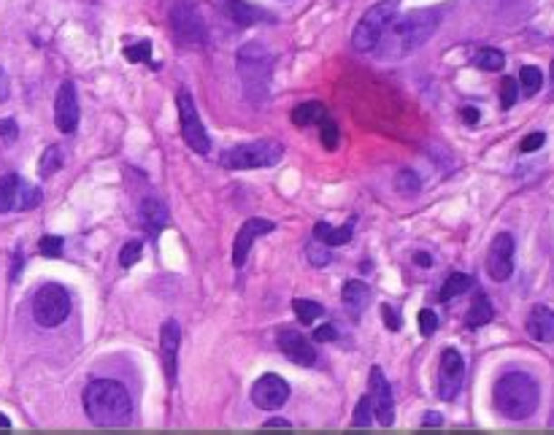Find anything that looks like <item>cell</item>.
<instances>
[{
	"instance_id": "cell-1",
	"label": "cell",
	"mask_w": 554,
	"mask_h": 435,
	"mask_svg": "<svg viewBox=\"0 0 554 435\" xmlns=\"http://www.w3.org/2000/svg\"><path fill=\"white\" fill-rule=\"evenodd\" d=\"M439 25H441V14L436 8H417L403 16H395L384 38L379 41L376 52L384 60H403L417 49H422L436 35Z\"/></svg>"
},
{
	"instance_id": "cell-2",
	"label": "cell",
	"mask_w": 554,
	"mask_h": 435,
	"mask_svg": "<svg viewBox=\"0 0 554 435\" xmlns=\"http://www.w3.org/2000/svg\"><path fill=\"white\" fill-rule=\"evenodd\" d=\"M492 400H495V409L500 411V417H506L511 422H522L539 411L541 387L533 376H528L522 371H511L495 381Z\"/></svg>"
},
{
	"instance_id": "cell-3",
	"label": "cell",
	"mask_w": 554,
	"mask_h": 435,
	"mask_svg": "<svg viewBox=\"0 0 554 435\" xmlns=\"http://www.w3.org/2000/svg\"><path fill=\"white\" fill-rule=\"evenodd\" d=\"M84 411L93 425L98 428H116L124 425L133 414V400L119 381L95 379L84 390Z\"/></svg>"
},
{
	"instance_id": "cell-4",
	"label": "cell",
	"mask_w": 554,
	"mask_h": 435,
	"mask_svg": "<svg viewBox=\"0 0 554 435\" xmlns=\"http://www.w3.org/2000/svg\"><path fill=\"white\" fill-rule=\"evenodd\" d=\"M235 68H238V76H241V82H243V90H246L249 101H252V104L265 101L268 84H271V71H273V57H271V52H268L262 44L252 41V44L241 46V52H238V65H235Z\"/></svg>"
},
{
	"instance_id": "cell-5",
	"label": "cell",
	"mask_w": 554,
	"mask_h": 435,
	"mask_svg": "<svg viewBox=\"0 0 554 435\" xmlns=\"http://www.w3.org/2000/svg\"><path fill=\"white\" fill-rule=\"evenodd\" d=\"M284 146L279 141H252L224 149L220 157L222 168L230 171H254V168H271L282 163Z\"/></svg>"
},
{
	"instance_id": "cell-6",
	"label": "cell",
	"mask_w": 554,
	"mask_h": 435,
	"mask_svg": "<svg viewBox=\"0 0 554 435\" xmlns=\"http://www.w3.org/2000/svg\"><path fill=\"white\" fill-rule=\"evenodd\" d=\"M395 14H398V0H381L376 5H371L360 16L357 27L351 33V46L357 52H376V46L384 38L387 27L392 25Z\"/></svg>"
},
{
	"instance_id": "cell-7",
	"label": "cell",
	"mask_w": 554,
	"mask_h": 435,
	"mask_svg": "<svg viewBox=\"0 0 554 435\" xmlns=\"http://www.w3.org/2000/svg\"><path fill=\"white\" fill-rule=\"evenodd\" d=\"M71 314V295L63 284H44L33 295V320L41 327H60Z\"/></svg>"
},
{
	"instance_id": "cell-8",
	"label": "cell",
	"mask_w": 554,
	"mask_h": 435,
	"mask_svg": "<svg viewBox=\"0 0 554 435\" xmlns=\"http://www.w3.org/2000/svg\"><path fill=\"white\" fill-rule=\"evenodd\" d=\"M171 30L173 38L179 41V46L193 49V46H203L206 44V25L198 14V8L187 0H176L171 8Z\"/></svg>"
},
{
	"instance_id": "cell-9",
	"label": "cell",
	"mask_w": 554,
	"mask_h": 435,
	"mask_svg": "<svg viewBox=\"0 0 554 435\" xmlns=\"http://www.w3.org/2000/svg\"><path fill=\"white\" fill-rule=\"evenodd\" d=\"M176 109H179V122H182V135H184V143L195 152V154H209L212 152V138L201 122V114L198 106L193 101V95L187 90H179L176 95Z\"/></svg>"
},
{
	"instance_id": "cell-10",
	"label": "cell",
	"mask_w": 554,
	"mask_h": 435,
	"mask_svg": "<svg viewBox=\"0 0 554 435\" xmlns=\"http://www.w3.org/2000/svg\"><path fill=\"white\" fill-rule=\"evenodd\" d=\"M368 395H371V403H373V411H376V420L381 428H392L395 425V398H392V390H390V381L384 379L381 368L373 365L371 368V379H368Z\"/></svg>"
},
{
	"instance_id": "cell-11",
	"label": "cell",
	"mask_w": 554,
	"mask_h": 435,
	"mask_svg": "<svg viewBox=\"0 0 554 435\" xmlns=\"http://www.w3.org/2000/svg\"><path fill=\"white\" fill-rule=\"evenodd\" d=\"M290 398V384L276 376V373H265L254 381L252 387V403L262 411H276L287 403Z\"/></svg>"
},
{
	"instance_id": "cell-12",
	"label": "cell",
	"mask_w": 554,
	"mask_h": 435,
	"mask_svg": "<svg viewBox=\"0 0 554 435\" xmlns=\"http://www.w3.org/2000/svg\"><path fill=\"white\" fill-rule=\"evenodd\" d=\"M487 273L492 282L511 279V273H514V235L511 232L495 235V241L490 246V257H487Z\"/></svg>"
},
{
	"instance_id": "cell-13",
	"label": "cell",
	"mask_w": 554,
	"mask_h": 435,
	"mask_svg": "<svg viewBox=\"0 0 554 435\" xmlns=\"http://www.w3.org/2000/svg\"><path fill=\"white\" fill-rule=\"evenodd\" d=\"M465 379V362L457 349H446L439 362V398L454 400Z\"/></svg>"
},
{
	"instance_id": "cell-14",
	"label": "cell",
	"mask_w": 554,
	"mask_h": 435,
	"mask_svg": "<svg viewBox=\"0 0 554 435\" xmlns=\"http://www.w3.org/2000/svg\"><path fill=\"white\" fill-rule=\"evenodd\" d=\"M276 230V224L273 222H268V219H246L243 224H241V230L235 232V243H232V265L235 268H243L246 265V257H249V252H252V246H254V241L260 238V235H268V232H273Z\"/></svg>"
},
{
	"instance_id": "cell-15",
	"label": "cell",
	"mask_w": 554,
	"mask_h": 435,
	"mask_svg": "<svg viewBox=\"0 0 554 435\" xmlns=\"http://www.w3.org/2000/svg\"><path fill=\"white\" fill-rule=\"evenodd\" d=\"M276 343H279V349L284 351V357L292 360L295 365H301V368H314V365H317V349H314V346L309 343V338L301 335L298 330H292V327L279 330Z\"/></svg>"
},
{
	"instance_id": "cell-16",
	"label": "cell",
	"mask_w": 554,
	"mask_h": 435,
	"mask_svg": "<svg viewBox=\"0 0 554 435\" xmlns=\"http://www.w3.org/2000/svg\"><path fill=\"white\" fill-rule=\"evenodd\" d=\"M54 124L60 133L71 135L79 127V95H76V84L65 82L57 90V101H54Z\"/></svg>"
},
{
	"instance_id": "cell-17",
	"label": "cell",
	"mask_w": 554,
	"mask_h": 435,
	"mask_svg": "<svg viewBox=\"0 0 554 435\" xmlns=\"http://www.w3.org/2000/svg\"><path fill=\"white\" fill-rule=\"evenodd\" d=\"M179 343H182V330H179V322H176V320L163 322V330H160V354H163V365H165V373H168L171 384L176 381Z\"/></svg>"
},
{
	"instance_id": "cell-18",
	"label": "cell",
	"mask_w": 554,
	"mask_h": 435,
	"mask_svg": "<svg viewBox=\"0 0 554 435\" xmlns=\"http://www.w3.org/2000/svg\"><path fill=\"white\" fill-rule=\"evenodd\" d=\"M138 222H141V227H143L152 238H157V235L171 224V212H168V206H165L163 201H157V198H143L141 206H138Z\"/></svg>"
},
{
	"instance_id": "cell-19",
	"label": "cell",
	"mask_w": 554,
	"mask_h": 435,
	"mask_svg": "<svg viewBox=\"0 0 554 435\" xmlns=\"http://www.w3.org/2000/svg\"><path fill=\"white\" fill-rule=\"evenodd\" d=\"M368 301H371V290H368V284H365V282L351 279V282H346V284H343L341 303H343V309L349 311V317H351V320H360V314L365 311Z\"/></svg>"
},
{
	"instance_id": "cell-20",
	"label": "cell",
	"mask_w": 554,
	"mask_h": 435,
	"mask_svg": "<svg viewBox=\"0 0 554 435\" xmlns=\"http://www.w3.org/2000/svg\"><path fill=\"white\" fill-rule=\"evenodd\" d=\"M528 332L541 341V343H552L554 341V311L549 306H533V311L528 314Z\"/></svg>"
},
{
	"instance_id": "cell-21",
	"label": "cell",
	"mask_w": 554,
	"mask_h": 435,
	"mask_svg": "<svg viewBox=\"0 0 554 435\" xmlns=\"http://www.w3.org/2000/svg\"><path fill=\"white\" fill-rule=\"evenodd\" d=\"M492 317H495V309H492L487 292H484V290H476V298H473V303H470V309H468L465 325L470 327V330H479V327L490 325Z\"/></svg>"
},
{
	"instance_id": "cell-22",
	"label": "cell",
	"mask_w": 554,
	"mask_h": 435,
	"mask_svg": "<svg viewBox=\"0 0 554 435\" xmlns=\"http://www.w3.org/2000/svg\"><path fill=\"white\" fill-rule=\"evenodd\" d=\"M222 8H224L227 19L235 22V25H241V27H252V25H257L260 16H262V11L254 8V5H249L246 0H224Z\"/></svg>"
},
{
	"instance_id": "cell-23",
	"label": "cell",
	"mask_w": 554,
	"mask_h": 435,
	"mask_svg": "<svg viewBox=\"0 0 554 435\" xmlns=\"http://www.w3.org/2000/svg\"><path fill=\"white\" fill-rule=\"evenodd\" d=\"M19 187H22V179H19L16 173L0 176V214H8L11 209H16Z\"/></svg>"
},
{
	"instance_id": "cell-24",
	"label": "cell",
	"mask_w": 554,
	"mask_h": 435,
	"mask_svg": "<svg viewBox=\"0 0 554 435\" xmlns=\"http://www.w3.org/2000/svg\"><path fill=\"white\" fill-rule=\"evenodd\" d=\"M314 235H317L320 241H325L328 246H343V243L351 241V224H346V227H332L328 222H317V224H314Z\"/></svg>"
},
{
	"instance_id": "cell-25",
	"label": "cell",
	"mask_w": 554,
	"mask_h": 435,
	"mask_svg": "<svg viewBox=\"0 0 554 435\" xmlns=\"http://www.w3.org/2000/svg\"><path fill=\"white\" fill-rule=\"evenodd\" d=\"M322 116H328V109H325V104H320V101H309V104H301V106H295V111H292V124H298V127H306V124H312V122H320Z\"/></svg>"
},
{
	"instance_id": "cell-26",
	"label": "cell",
	"mask_w": 554,
	"mask_h": 435,
	"mask_svg": "<svg viewBox=\"0 0 554 435\" xmlns=\"http://www.w3.org/2000/svg\"><path fill=\"white\" fill-rule=\"evenodd\" d=\"M468 290H473V279H470L468 273H451V276L443 282L439 298L446 303V301H451V298H457V295H465Z\"/></svg>"
},
{
	"instance_id": "cell-27",
	"label": "cell",
	"mask_w": 554,
	"mask_h": 435,
	"mask_svg": "<svg viewBox=\"0 0 554 435\" xmlns=\"http://www.w3.org/2000/svg\"><path fill=\"white\" fill-rule=\"evenodd\" d=\"M292 311H295V317L301 320V325H314V322L325 314V306H322V303H314V301L298 298V301H292Z\"/></svg>"
},
{
	"instance_id": "cell-28",
	"label": "cell",
	"mask_w": 554,
	"mask_h": 435,
	"mask_svg": "<svg viewBox=\"0 0 554 435\" xmlns=\"http://www.w3.org/2000/svg\"><path fill=\"white\" fill-rule=\"evenodd\" d=\"M60 168H63V149H60V146H49V149L41 154L38 176H41V179H49V176H54Z\"/></svg>"
},
{
	"instance_id": "cell-29",
	"label": "cell",
	"mask_w": 554,
	"mask_h": 435,
	"mask_svg": "<svg viewBox=\"0 0 554 435\" xmlns=\"http://www.w3.org/2000/svg\"><path fill=\"white\" fill-rule=\"evenodd\" d=\"M473 65L481 68V71H500L506 65V54L498 52V49H481V52H476Z\"/></svg>"
},
{
	"instance_id": "cell-30",
	"label": "cell",
	"mask_w": 554,
	"mask_h": 435,
	"mask_svg": "<svg viewBox=\"0 0 554 435\" xmlns=\"http://www.w3.org/2000/svg\"><path fill=\"white\" fill-rule=\"evenodd\" d=\"M519 84H522V93L525 95H536L541 87H544V74L536 68V65H525L519 71Z\"/></svg>"
},
{
	"instance_id": "cell-31",
	"label": "cell",
	"mask_w": 554,
	"mask_h": 435,
	"mask_svg": "<svg viewBox=\"0 0 554 435\" xmlns=\"http://www.w3.org/2000/svg\"><path fill=\"white\" fill-rule=\"evenodd\" d=\"M328 243L325 241H320L317 235H314V241H309L306 243V257H309V262L314 265V268H325V265H331V252L325 249Z\"/></svg>"
},
{
	"instance_id": "cell-32",
	"label": "cell",
	"mask_w": 554,
	"mask_h": 435,
	"mask_svg": "<svg viewBox=\"0 0 554 435\" xmlns=\"http://www.w3.org/2000/svg\"><path fill=\"white\" fill-rule=\"evenodd\" d=\"M373 417H376V411H373L371 395H362V398L357 400V409H354L351 425H354V428H371V425H373Z\"/></svg>"
},
{
	"instance_id": "cell-33",
	"label": "cell",
	"mask_w": 554,
	"mask_h": 435,
	"mask_svg": "<svg viewBox=\"0 0 554 435\" xmlns=\"http://www.w3.org/2000/svg\"><path fill=\"white\" fill-rule=\"evenodd\" d=\"M320 141H322V146L328 149V152H335V146H338V124H335V119L332 116H322L320 122Z\"/></svg>"
},
{
	"instance_id": "cell-34",
	"label": "cell",
	"mask_w": 554,
	"mask_h": 435,
	"mask_svg": "<svg viewBox=\"0 0 554 435\" xmlns=\"http://www.w3.org/2000/svg\"><path fill=\"white\" fill-rule=\"evenodd\" d=\"M395 190H398L401 195H417V193L422 190V182H420V176H417L414 171H401V173L395 176Z\"/></svg>"
},
{
	"instance_id": "cell-35",
	"label": "cell",
	"mask_w": 554,
	"mask_h": 435,
	"mask_svg": "<svg viewBox=\"0 0 554 435\" xmlns=\"http://www.w3.org/2000/svg\"><path fill=\"white\" fill-rule=\"evenodd\" d=\"M141 254H143V243L141 241H127L122 246V252H119V265L122 268H133L141 260Z\"/></svg>"
},
{
	"instance_id": "cell-36",
	"label": "cell",
	"mask_w": 554,
	"mask_h": 435,
	"mask_svg": "<svg viewBox=\"0 0 554 435\" xmlns=\"http://www.w3.org/2000/svg\"><path fill=\"white\" fill-rule=\"evenodd\" d=\"M38 203H41V190H38V187H30V184H25V182H22V187H19V201H16V209L27 212V209H35Z\"/></svg>"
},
{
	"instance_id": "cell-37",
	"label": "cell",
	"mask_w": 554,
	"mask_h": 435,
	"mask_svg": "<svg viewBox=\"0 0 554 435\" xmlns=\"http://www.w3.org/2000/svg\"><path fill=\"white\" fill-rule=\"evenodd\" d=\"M124 57H127L130 63H149V57H152V44H149V41H138V44H133V46L124 49Z\"/></svg>"
},
{
	"instance_id": "cell-38",
	"label": "cell",
	"mask_w": 554,
	"mask_h": 435,
	"mask_svg": "<svg viewBox=\"0 0 554 435\" xmlns=\"http://www.w3.org/2000/svg\"><path fill=\"white\" fill-rule=\"evenodd\" d=\"M519 98V90H517V79H503L500 82V106L503 109H511Z\"/></svg>"
},
{
	"instance_id": "cell-39",
	"label": "cell",
	"mask_w": 554,
	"mask_h": 435,
	"mask_svg": "<svg viewBox=\"0 0 554 435\" xmlns=\"http://www.w3.org/2000/svg\"><path fill=\"white\" fill-rule=\"evenodd\" d=\"M38 252H41L44 257H60V254H63V238H57V235H44V238L38 241Z\"/></svg>"
},
{
	"instance_id": "cell-40",
	"label": "cell",
	"mask_w": 554,
	"mask_h": 435,
	"mask_svg": "<svg viewBox=\"0 0 554 435\" xmlns=\"http://www.w3.org/2000/svg\"><path fill=\"white\" fill-rule=\"evenodd\" d=\"M417 320H420V332H422L425 338H430V335L439 330V317H436L433 309H422Z\"/></svg>"
},
{
	"instance_id": "cell-41",
	"label": "cell",
	"mask_w": 554,
	"mask_h": 435,
	"mask_svg": "<svg viewBox=\"0 0 554 435\" xmlns=\"http://www.w3.org/2000/svg\"><path fill=\"white\" fill-rule=\"evenodd\" d=\"M544 143H547V135H544V133H530V135H525V138H522V143H519V152L530 154V152H539V149H541Z\"/></svg>"
},
{
	"instance_id": "cell-42",
	"label": "cell",
	"mask_w": 554,
	"mask_h": 435,
	"mask_svg": "<svg viewBox=\"0 0 554 435\" xmlns=\"http://www.w3.org/2000/svg\"><path fill=\"white\" fill-rule=\"evenodd\" d=\"M381 320L387 322V327H390L392 332H398L401 325H403V322H401V317H398V311H395L392 306H387V303L381 306Z\"/></svg>"
},
{
	"instance_id": "cell-43",
	"label": "cell",
	"mask_w": 554,
	"mask_h": 435,
	"mask_svg": "<svg viewBox=\"0 0 554 435\" xmlns=\"http://www.w3.org/2000/svg\"><path fill=\"white\" fill-rule=\"evenodd\" d=\"M335 338H338L335 325H322L314 330V341H320V343H328V341H335Z\"/></svg>"
},
{
	"instance_id": "cell-44",
	"label": "cell",
	"mask_w": 554,
	"mask_h": 435,
	"mask_svg": "<svg viewBox=\"0 0 554 435\" xmlns=\"http://www.w3.org/2000/svg\"><path fill=\"white\" fill-rule=\"evenodd\" d=\"M19 135V127H16V122L14 119H0V138H8V141H14Z\"/></svg>"
},
{
	"instance_id": "cell-45",
	"label": "cell",
	"mask_w": 554,
	"mask_h": 435,
	"mask_svg": "<svg viewBox=\"0 0 554 435\" xmlns=\"http://www.w3.org/2000/svg\"><path fill=\"white\" fill-rule=\"evenodd\" d=\"M414 262H417L420 268H433L436 260H433V254H428V252H417V254H414Z\"/></svg>"
},
{
	"instance_id": "cell-46",
	"label": "cell",
	"mask_w": 554,
	"mask_h": 435,
	"mask_svg": "<svg viewBox=\"0 0 554 435\" xmlns=\"http://www.w3.org/2000/svg\"><path fill=\"white\" fill-rule=\"evenodd\" d=\"M443 420L439 417V414H433V411H428L425 417H422V428H441Z\"/></svg>"
},
{
	"instance_id": "cell-47",
	"label": "cell",
	"mask_w": 554,
	"mask_h": 435,
	"mask_svg": "<svg viewBox=\"0 0 554 435\" xmlns=\"http://www.w3.org/2000/svg\"><path fill=\"white\" fill-rule=\"evenodd\" d=\"M479 116H481V114H479V109H473V106H465V109H462V122H465V124H476Z\"/></svg>"
},
{
	"instance_id": "cell-48",
	"label": "cell",
	"mask_w": 554,
	"mask_h": 435,
	"mask_svg": "<svg viewBox=\"0 0 554 435\" xmlns=\"http://www.w3.org/2000/svg\"><path fill=\"white\" fill-rule=\"evenodd\" d=\"M22 265H25V257H22V252H16V254H14V268H11V282H16V279H19Z\"/></svg>"
},
{
	"instance_id": "cell-49",
	"label": "cell",
	"mask_w": 554,
	"mask_h": 435,
	"mask_svg": "<svg viewBox=\"0 0 554 435\" xmlns=\"http://www.w3.org/2000/svg\"><path fill=\"white\" fill-rule=\"evenodd\" d=\"M265 428H292V422H290V420H282V417H271V420L265 422Z\"/></svg>"
},
{
	"instance_id": "cell-50",
	"label": "cell",
	"mask_w": 554,
	"mask_h": 435,
	"mask_svg": "<svg viewBox=\"0 0 554 435\" xmlns=\"http://www.w3.org/2000/svg\"><path fill=\"white\" fill-rule=\"evenodd\" d=\"M0 428H5V430L11 428V420H8V417H3V414H0Z\"/></svg>"
},
{
	"instance_id": "cell-51",
	"label": "cell",
	"mask_w": 554,
	"mask_h": 435,
	"mask_svg": "<svg viewBox=\"0 0 554 435\" xmlns=\"http://www.w3.org/2000/svg\"><path fill=\"white\" fill-rule=\"evenodd\" d=\"M552 79H554V63H552Z\"/></svg>"
}]
</instances>
